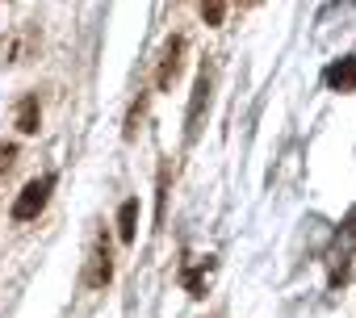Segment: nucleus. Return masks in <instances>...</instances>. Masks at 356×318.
Listing matches in <instances>:
<instances>
[{
  "instance_id": "obj_10",
  "label": "nucleus",
  "mask_w": 356,
  "mask_h": 318,
  "mask_svg": "<svg viewBox=\"0 0 356 318\" xmlns=\"http://www.w3.org/2000/svg\"><path fill=\"white\" fill-rule=\"evenodd\" d=\"M17 164V147H0V172H9Z\"/></svg>"
},
{
  "instance_id": "obj_11",
  "label": "nucleus",
  "mask_w": 356,
  "mask_h": 318,
  "mask_svg": "<svg viewBox=\"0 0 356 318\" xmlns=\"http://www.w3.org/2000/svg\"><path fill=\"white\" fill-rule=\"evenodd\" d=\"M348 226H352V239H356V210L348 214Z\"/></svg>"
},
{
  "instance_id": "obj_2",
  "label": "nucleus",
  "mask_w": 356,
  "mask_h": 318,
  "mask_svg": "<svg viewBox=\"0 0 356 318\" xmlns=\"http://www.w3.org/2000/svg\"><path fill=\"white\" fill-rule=\"evenodd\" d=\"M210 92H214V72L202 67L193 80V97H189V113H185V142H197L202 134V113L210 109Z\"/></svg>"
},
{
  "instance_id": "obj_5",
  "label": "nucleus",
  "mask_w": 356,
  "mask_h": 318,
  "mask_svg": "<svg viewBox=\"0 0 356 318\" xmlns=\"http://www.w3.org/2000/svg\"><path fill=\"white\" fill-rule=\"evenodd\" d=\"M323 80H327L335 92H352V88H356V55H348V59L331 63V67L323 72Z\"/></svg>"
},
{
  "instance_id": "obj_6",
  "label": "nucleus",
  "mask_w": 356,
  "mask_h": 318,
  "mask_svg": "<svg viewBox=\"0 0 356 318\" xmlns=\"http://www.w3.org/2000/svg\"><path fill=\"white\" fill-rule=\"evenodd\" d=\"M38 122H42L38 97H34V92H26V97L17 101V130H22V134H38Z\"/></svg>"
},
{
  "instance_id": "obj_1",
  "label": "nucleus",
  "mask_w": 356,
  "mask_h": 318,
  "mask_svg": "<svg viewBox=\"0 0 356 318\" xmlns=\"http://www.w3.org/2000/svg\"><path fill=\"white\" fill-rule=\"evenodd\" d=\"M55 172H47V176H38V181H30L22 193H17V201H13V210H9V218L13 222H34L42 210H47V201H51V193H55Z\"/></svg>"
},
{
  "instance_id": "obj_3",
  "label": "nucleus",
  "mask_w": 356,
  "mask_h": 318,
  "mask_svg": "<svg viewBox=\"0 0 356 318\" xmlns=\"http://www.w3.org/2000/svg\"><path fill=\"white\" fill-rule=\"evenodd\" d=\"M109 281H113V256H109V243H105V239H97V243H92V251H88V260H84L80 285H84V289H105Z\"/></svg>"
},
{
  "instance_id": "obj_8",
  "label": "nucleus",
  "mask_w": 356,
  "mask_h": 318,
  "mask_svg": "<svg viewBox=\"0 0 356 318\" xmlns=\"http://www.w3.org/2000/svg\"><path fill=\"white\" fill-rule=\"evenodd\" d=\"M197 9H202L206 26H222V17H227V0H197Z\"/></svg>"
},
{
  "instance_id": "obj_9",
  "label": "nucleus",
  "mask_w": 356,
  "mask_h": 318,
  "mask_svg": "<svg viewBox=\"0 0 356 318\" xmlns=\"http://www.w3.org/2000/svg\"><path fill=\"white\" fill-rule=\"evenodd\" d=\"M143 105H147V97H138V101H134V109H130V122H126V138H134V130H138V117H143Z\"/></svg>"
},
{
  "instance_id": "obj_7",
  "label": "nucleus",
  "mask_w": 356,
  "mask_h": 318,
  "mask_svg": "<svg viewBox=\"0 0 356 318\" xmlns=\"http://www.w3.org/2000/svg\"><path fill=\"white\" fill-rule=\"evenodd\" d=\"M134 235H138V197H126L118 210V239L134 243Z\"/></svg>"
},
{
  "instance_id": "obj_12",
  "label": "nucleus",
  "mask_w": 356,
  "mask_h": 318,
  "mask_svg": "<svg viewBox=\"0 0 356 318\" xmlns=\"http://www.w3.org/2000/svg\"><path fill=\"white\" fill-rule=\"evenodd\" d=\"M239 5H243V9H248V5H256V0H239Z\"/></svg>"
},
{
  "instance_id": "obj_4",
  "label": "nucleus",
  "mask_w": 356,
  "mask_h": 318,
  "mask_svg": "<svg viewBox=\"0 0 356 318\" xmlns=\"http://www.w3.org/2000/svg\"><path fill=\"white\" fill-rule=\"evenodd\" d=\"M181 63H185V38L181 34H172L159 51V67H155V88L168 92L176 84V76H181Z\"/></svg>"
}]
</instances>
